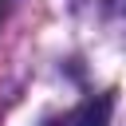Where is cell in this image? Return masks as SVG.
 Masks as SVG:
<instances>
[{"mask_svg":"<svg viewBox=\"0 0 126 126\" xmlns=\"http://www.w3.org/2000/svg\"><path fill=\"white\" fill-rule=\"evenodd\" d=\"M110 106H114L110 94H94V98H87V102L75 110L71 126H110Z\"/></svg>","mask_w":126,"mask_h":126,"instance_id":"obj_1","label":"cell"}]
</instances>
